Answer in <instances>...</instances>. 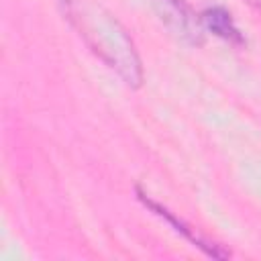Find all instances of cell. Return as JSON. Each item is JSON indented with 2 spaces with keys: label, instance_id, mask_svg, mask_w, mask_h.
I'll use <instances>...</instances> for the list:
<instances>
[{
  "label": "cell",
  "instance_id": "cell-1",
  "mask_svg": "<svg viewBox=\"0 0 261 261\" xmlns=\"http://www.w3.org/2000/svg\"><path fill=\"white\" fill-rule=\"evenodd\" d=\"M61 10L90 51L116 71L128 88L143 84V67L135 41L114 14L94 0H61Z\"/></svg>",
  "mask_w": 261,
  "mask_h": 261
},
{
  "label": "cell",
  "instance_id": "cell-2",
  "mask_svg": "<svg viewBox=\"0 0 261 261\" xmlns=\"http://www.w3.org/2000/svg\"><path fill=\"white\" fill-rule=\"evenodd\" d=\"M161 18L165 20V24L179 35L181 39L190 41V43H200L202 35H200V27L196 22V18L192 16L186 0H155Z\"/></svg>",
  "mask_w": 261,
  "mask_h": 261
},
{
  "label": "cell",
  "instance_id": "cell-3",
  "mask_svg": "<svg viewBox=\"0 0 261 261\" xmlns=\"http://www.w3.org/2000/svg\"><path fill=\"white\" fill-rule=\"evenodd\" d=\"M137 194H139V200L145 204V206H149L157 216H161V218H165L169 224H173L175 226V230L177 232H181L186 239H190L196 247H200L206 255H210V257H216V259H226V257H230V253L228 251H224L220 245H214V243H210V241H206L202 234H198V230L196 228H192V226H188L181 218H177L175 214H171L167 208H163L161 204H157L155 200H151V198H147V194H143L141 190H137Z\"/></svg>",
  "mask_w": 261,
  "mask_h": 261
},
{
  "label": "cell",
  "instance_id": "cell-4",
  "mask_svg": "<svg viewBox=\"0 0 261 261\" xmlns=\"http://www.w3.org/2000/svg\"><path fill=\"white\" fill-rule=\"evenodd\" d=\"M204 22L208 24V29L218 35L220 39L228 41V43H234V45H241L243 43V35L241 31L237 29L230 12H226L224 8L220 6H214V8H208L204 12Z\"/></svg>",
  "mask_w": 261,
  "mask_h": 261
},
{
  "label": "cell",
  "instance_id": "cell-5",
  "mask_svg": "<svg viewBox=\"0 0 261 261\" xmlns=\"http://www.w3.org/2000/svg\"><path fill=\"white\" fill-rule=\"evenodd\" d=\"M247 2H249L255 10H259V12H261V0H247Z\"/></svg>",
  "mask_w": 261,
  "mask_h": 261
}]
</instances>
